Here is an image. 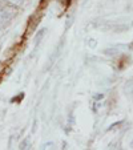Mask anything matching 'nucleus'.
Instances as JSON below:
<instances>
[{
    "instance_id": "f257e3e1",
    "label": "nucleus",
    "mask_w": 133,
    "mask_h": 150,
    "mask_svg": "<svg viewBox=\"0 0 133 150\" xmlns=\"http://www.w3.org/2000/svg\"><path fill=\"white\" fill-rule=\"evenodd\" d=\"M8 13H7L6 11H4V9H0V20H1V21H7V20H8Z\"/></svg>"
},
{
    "instance_id": "f03ea898",
    "label": "nucleus",
    "mask_w": 133,
    "mask_h": 150,
    "mask_svg": "<svg viewBox=\"0 0 133 150\" xmlns=\"http://www.w3.org/2000/svg\"><path fill=\"white\" fill-rule=\"evenodd\" d=\"M28 145H29V138H26L20 144V149H28Z\"/></svg>"
},
{
    "instance_id": "7ed1b4c3",
    "label": "nucleus",
    "mask_w": 133,
    "mask_h": 150,
    "mask_svg": "<svg viewBox=\"0 0 133 150\" xmlns=\"http://www.w3.org/2000/svg\"><path fill=\"white\" fill-rule=\"evenodd\" d=\"M6 1L14 4V6H21V4L24 3V0H6Z\"/></svg>"
},
{
    "instance_id": "20e7f679",
    "label": "nucleus",
    "mask_w": 133,
    "mask_h": 150,
    "mask_svg": "<svg viewBox=\"0 0 133 150\" xmlns=\"http://www.w3.org/2000/svg\"><path fill=\"white\" fill-rule=\"evenodd\" d=\"M53 146H55L53 142H46V144H43V145H41L43 149H51V147H53Z\"/></svg>"
},
{
    "instance_id": "39448f33",
    "label": "nucleus",
    "mask_w": 133,
    "mask_h": 150,
    "mask_svg": "<svg viewBox=\"0 0 133 150\" xmlns=\"http://www.w3.org/2000/svg\"><path fill=\"white\" fill-rule=\"evenodd\" d=\"M0 33H1V32H0Z\"/></svg>"
}]
</instances>
